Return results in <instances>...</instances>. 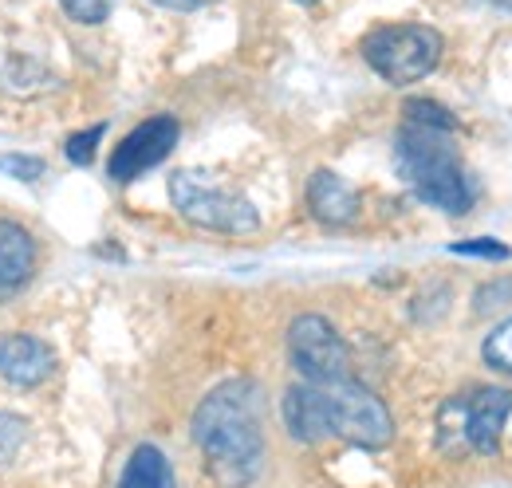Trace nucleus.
Masks as SVG:
<instances>
[{
    "label": "nucleus",
    "instance_id": "obj_1",
    "mask_svg": "<svg viewBox=\"0 0 512 488\" xmlns=\"http://www.w3.org/2000/svg\"><path fill=\"white\" fill-rule=\"evenodd\" d=\"M193 441L209 457L217 481H225L229 488L249 485L264 461L260 390L245 378L209 390L193 414Z\"/></svg>",
    "mask_w": 512,
    "mask_h": 488
},
{
    "label": "nucleus",
    "instance_id": "obj_2",
    "mask_svg": "<svg viewBox=\"0 0 512 488\" xmlns=\"http://www.w3.org/2000/svg\"><path fill=\"white\" fill-rule=\"evenodd\" d=\"M394 158H398L402 178L414 185V193H418L422 201L446 209L453 217H461V213L473 209L477 189H473L469 170H465L461 158H457L453 130L402 119L398 142H394Z\"/></svg>",
    "mask_w": 512,
    "mask_h": 488
},
{
    "label": "nucleus",
    "instance_id": "obj_3",
    "mask_svg": "<svg viewBox=\"0 0 512 488\" xmlns=\"http://www.w3.org/2000/svg\"><path fill=\"white\" fill-rule=\"evenodd\" d=\"M363 60L371 63L386 83L406 87L426 79L442 60V36L426 24H386L363 40Z\"/></svg>",
    "mask_w": 512,
    "mask_h": 488
},
{
    "label": "nucleus",
    "instance_id": "obj_4",
    "mask_svg": "<svg viewBox=\"0 0 512 488\" xmlns=\"http://www.w3.org/2000/svg\"><path fill=\"white\" fill-rule=\"evenodd\" d=\"M170 201L174 209L201 225V229H217V233H253L260 225L253 201L241 193H229L225 185L209 182L201 170H178L170 174Z\"/></svg>",
    "mask_w": 512,
    "mask_h": 488
},
{
    "label": "nucleus",
    "instance_id": "obj_5",
    "mask_svg": "<svg viewBox=\"0 0 512 488\" xmlns=\"http://www.w3.org/2000/svg\"><path fill=\"white\" fill-rule=\"evenodd\" d=\"M323 390V414H327V433L343 437L347 445L359 449H386L394 437V418L379 394H371L363 382H331Z\"/></svg>",
    "mask_w": 512,
    "mask_h": 488
},
{
    "label": "nucleus",
    "instance_id": "obj_6",
    "mask_svg": "<svg viewBox=\"0 0 512 488\" xmlns=\"http://www.w3.org/2000/svg\"><path fill=\"white\" fill-rule=\"evenodd\" d=\"M288 355L312 386L351 378V351L323 315H296L288 327Z\"/></svg>",
    "mask_w": 512,
    "mask_h": 488
},
{
    "label": "nucleus",
    "instance_id": "obj_7",
    "mask_svg": "<svg viewBox=\"0 0 512 488\" xmlns=\"http://www.w3.org/2000/svg\"><path fill=\"white\" fill-rule=\"evenodd\" d=\"M449 418H457V426H442V433L457 429V437L477 449V453H497L501 445V433L512 414V390L505 386H481L473 394H461V398H449L446 406Z\"/></svg>",
    "mask_w": 512,
    "mask_h": 488
},
{
    "label": "nucleus",
    "instance_id": "obj_8",
    "mask_svg": "<svg viewBox=\"0 0 512 488\" xmlns=\"http://www.w3.org/2000/svg\"><path fill=\"white\" fill-rule=\"evenodd\" d=\"M174 146H178V122L166 119V115L146 119L115 146L107 170H111L115 182H134V178H142L146 170H154L158 162H166Z\"/></svg>",
    "mask_w": 512,
    "mask_h": 488
},
{
    "label": "nucleus",
    "instance_id": "obj_9",
    "mask_svg": "<svg viewBox=\"0 0 512 488\" xmlns=\"http://www.w3.org/2000/svg\"><path fill=\"white\" fill-rule=\"evenodd\" d=\"M52 374V347L32 335L0 339V378L12 386H40Z\"/></svg>",
    "mask_w": 512,
    "mask_h": 488
},
{
    "label": "nucleus",
    "instance_id": "obj_10",
    "mask_svg": "<svg viewBox=\"0 0 512 488\" xmlns=\"http://www.w3.org/2000/svg\"><path fill=\"white\" fill-rule=\"evenodd\" d=\"M308 209L323 225H351L359 217V193L331 170H316L308 182Z\"/></svg>",
    "mask_w": 512,
    "mask_h": 488
},
{
    "label": "nucleus",
    "instance_id": "obj_11",
    "mask_svg": "<svg viewBox=\"0 0 512 488\" xmlns=\"http://www.w3.org/2000/svg\"><path fill=\"white\" fill-rule=\"evenodd\" d=\"M36 272V244L16 225L0 221V296H16Z\"/></svg>",
    "mask_w": 512,
    "mask_h": 488
},
{
    "label": "nucleus",
    "instance_id": "obj_12",
    "mask_svg": "<svg viewBox=\"0 0 512 488\" xmlns=\"http://www.w3.org/2000/svg\"><path fill=\"white\" fill-rule=\"evenodd\" d=\"M284 426H288V433H292L296 441H304V445H316L323 437H331V433H327V414H323L320 386L304 382V386H292V390L284 394Z\"/></svg>",
    "mask_w": 512,
    "mask_h": 488
},
{
    "label": "nucleus",
    "instance_id": "obj_13",
    "mask_svg": "<svg viewBox=\"0 0 512 488\" xmlns=\"http://www.w3.org/2000/svg\"><path fill=\"white\" fill-rule=\"evenodd\" d=\"M119 488H178V485H174V469H170L166 453L158 445H138L130 453Z\"/></svg>",
    "mask_w": 512,
    "mask_h": 488
},
{
    "label": "nucleus",
    "instance_id": "obj_14",
    "mask_svg": "<svg viewBox=\"0 0 512 488\" xmlns=\"http://www.w3.org/2000/svg\"><path fill=\"white\" fill-rule=\"evenodd\" d=\"M481 355H485V363L493 366V370L512 374V319H505L497 331H489V339H485Z\"/></svg>",
    "mask_w": 512,
    "mask_h": 488
},
{
    "label": "nucleus",
    "instance_id": "obj_15",
    "mask_svg": "<svg viewBox=\"0 0 512 488\" xmlns=\"http://www.w3.org/2000/svg\"><path fill=\"white\" fill-rule=\"evenodd\" d=\"M406 122H422V126H442V130H453L457 134V119L449 115L442 103H434V99H410L406 107Z\"/></svg>",
    "mask_w": 512,
    "mask_h": 488
},
{
    "label": "nucleus",
    "instance_id": "obj_16",
    "mask_svg": "<svg viewBox=\"0 0 512 488\" xmlns=\"http://www.w3.org/2000/svg\"><path fill=\"white\" fill-rule=\"evenodd\" d=\"M107 134V126L99 122V126H91V130H83V134H71L67 138V158L75 162V166H87L91 158H95V146H99V138Z\"/></svg>",
    "mask_w": 512,
    "mask_h": 488
},
{
    "label": "nucleus",
    "instance_id": "obj_17",
    "mask_svg": "<svg viewBox=\"0 0 512 488\" xmlns=\"http://www.w3.org/2000/svg\"><path fill=\"white\" fill-rule=\"evenodd\" d=\"M0 170L20 178V182H36L44 174V162L40 158H28V154H0Z\"/></svg>",
    "mask_w": 512,
    "mask_h": 488
},
{
    "label": "nucleus",
    "instance_id": "obj_18",
    "mask_svg": "<svg viewBox=\"0 0 512 488\" xmlns=\"http://www.w3.org/2000/svg\"><path fill=\"white\" fill-rule=\"evenodd\" d=\"M64 12L79 24H99L107 12H111V0H60Z\"/></svg>",
    "mask_w": 512,
    "mask_h": 488
},
{
    "label": "nucleus",
    "instance_id": "obj_19",
    "mask_svg": "<svg viewBox=\"0 0 512 488\" xmlns=\"http://www.w3.org/2000/svg\"><path fill=\"white\" fill-rule=\"evenodd\" d=\"M449 252L453 256H481V260H509V244L501 241H457Z\"/></svg>",
    "mask_w": 512,
    "mask_h": 488
},
{
    "label": "nucleus",
    "instance_id": "obj_20",
    "mask_svg": "<svg viewBox=\"0 0 512 488\" xmlns=\"http://www.w3.org/2000/svg\"><path fill=\"white\" fill-rule=\"evenodd\" d=\"M24 422L20 418H8V414H0V461L4 457H12L16 449H20V437H24Z\"/></svg>",
    "mask_w": 512,
    "mask_h": 488
},
{
    "label": "nucleus",
    "instance_id": "obj_21",
    "mask_svg": "<svg viewBox=\"0 0 512 488\" xmlns=\"http://www.w3.org/2000/svg\"><path fill=\"white\" fill-rule=\"evenodd\" d=\"M154 4H162V8H178V12H193V8H205V4H213V0H154Z\"/></svg>",
    "mask_w": 512,
    "mask_h": 488
},
{
    "label": "nucleus",
    "instance_id": "obj_22",
    "mask_svg": "<svg viewBox=\"0 0 512 488\" xmlns=\"http://www.w3.org/2000/svg\"><path fill=\"white\" fill-rule=\"evenodd\" d=\"M497 8H505V12H512V0H493Z\"/></svg>",
    "mask_w": 512,
    "mask_h": 488
},
{
    "label": "nucleus",
    "instance_id": "obj_23",
    "mask_svg": "<svg viewBox=\"0 0 512 488\" xmlns=\"http://www.w3.org/2000/svg\"><path fill=\"white\" fill-rule=\"evenodd\" d=\"M296 4H320V0H296Z\"/></svg>",
    "mask_w": 512,
    "mask_h": 488
}]
</instances>
